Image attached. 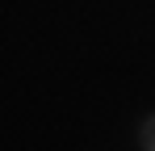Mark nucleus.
<instances>
[{"label":"nucleus","instance_id":"obj_1","mask_svg":"<svg viewBox=\"0 0 155 151\" xmlns=\"http://www.w3.org/2000/svg\"><path fill=\"white\" fill-rule=\"evenodd\" d=\"M143 147H155V118L143 126Z\"/></svg>","mask_w":155,"mask_h":151}]
</instances>
